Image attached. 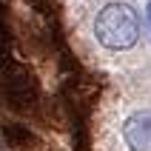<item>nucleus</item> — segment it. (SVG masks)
<instances>
[{"label": "nucleus", "mask_w": 151, "mask_h": 151, "mask_svg": "<svg viewBox=\"0 0 151 151\" xmlns=\"http://www.w3.org/2000/svg\"><path fill=\"white\" fill-rule=\"evenodd\" d=\"M94 34L106 49H131L140 40V17L128 3H109L94 20Z\"/></svg>", "instance_id": "nucleus-1"}, {"label": "nucleus", "mask_w": 151, "mask_h": 151, "mask_svg": "<svg viewBox=\"0 0 151 151\" xmlns=\"http://www.w3.org/2000/svg\"><path fill=\"white\" fill-rule=\"evenodd\" d=\"M123 137L131 151H151V109L134 111L123 123Z\"/></svg>", "instance_id": "nucleus-2"}, {"label": "nucleus", "mask_w": 151, "mask_h": 151, "mask_svg": "<svg viewBox=\"0 0 151 151\" xmlns=\"http://www.w3.org/2000/svg\"><path fill=\"white\" fill-rule=\"evenodd\" d=\"M145 17H148V26H151V3L145 6Z\"/></svg>", "instance_id": "nucleus-3"}]
</instances>
